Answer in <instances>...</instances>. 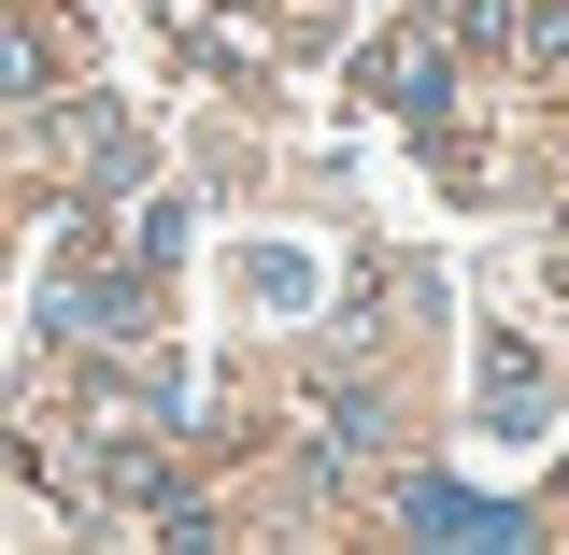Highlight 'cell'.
Wrapping results in <instances>:
<instances>
[{"label": "cell", "mask_w": 569, "mask_h": 555, "mask_svg": "<svg viewBox=\"0 0 569 555\" xmlns=\"http://www.w3.org/2000/svg\"><path fill=\"white\" fill-rule=\"evenodd\" d=\"M399 527H427V542H527V513H512V498H470V485H441V470L399 485Z\"/></svg>", "instance_id": "6da1fadb"}, {"label": "cell", "mask_w": 569, "mask_h": 555, "mask_svg": "<svg viewBox=\"0 0 569 555\" xmlns=\"http://www.w3.org/2000/svg\"><path fill=\"white\" fill-rule=\"evenodd\" d=\"M370 100H385V115H413V129H441V100H456V58H441L427 29H399V43L370 58Z\"/></svg>", "instance_id": "7a4b0ae2"}, {"label": "cell", "mask_w": 569, "mask_h": 555, "mask_svg": "<svg viewBox=\"0 0 569 555\" xmlns=\"http://www.w3.org/2000/svg\"><path fill=\"white\" fill-rule=\"evenodd\" d=\"M541 414H556V399H541V370H527L512 343H485V427H498V442H527Z\"/></svg>", "instance_id": "3957f363"}]
</instances>
